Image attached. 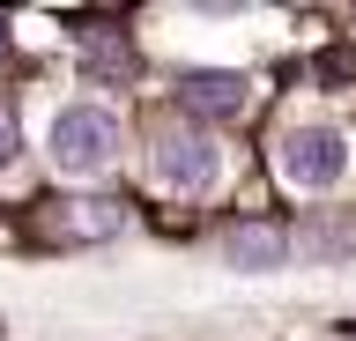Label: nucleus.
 Masks as SVG:
<instances>
[{"mask_svg": "<svg viewBox=\"0 0 356 341\" xmlns=\"http://www.w3.org/2000/svg\"><path fill=\"white\" fill-rule=\"evenodd\" d=\"M44 156L60 178H104L119 163V112L104 104H60L44 126Z\"/></svg>", "mask_w": 356, "mask_h": 341, "instance_id": "1", "label": "nucleus"}, {"mask_svg": "<svg viewBox=\"0 0 356 341\" xmlns=\"http://www.w3.org/2000/svg\"><path fill=\"white\" fill-rule=\"evenodd\" d=\"M275 171H282L289 193H334L349 178V134L327 119H297L275 134Z\"/></svg>", "mask_w": 356, "mask_h": 341, "instance_id": "2", "label": "nucleus"}, {"mask_svg": "<svg viewBox=\"0 0 356 341\" xmlns=\"http://www.w3.org/2000/svg\"><path fill=\"white\" fill-rule=\"evenodd\" d=\"M149 178L163 185V193H178V201H200V193L222 178L216 134H200V126H186V119L156 126V141H149Z\"/></svg>", "mask_w": 356, "mask_h": 341, "instance_id": "3", "label": "nucleus"}, {"mask_svg": "<svg viewBox=\"0 0 356 341\" xmlns=\"http://www.w3.org/2000/svg\"><path fill=\"white\" fill-rule=\"evenodd\" d=\"M245 97H252V82L230 67H193L178 74V112H200V119H238Z\"/></svg>", "mask_w": 356, "mask_h": 341, "instance_id": "4", "label": "nucleus"}, {"mask_svg": "<svg viewBox=\"0 0 356 341\" xmlns=\"http://www.w3.org/2000/svg\"><path fill=\"white\" fill-rule=\"evenodd\" d=\"M289 252L305 260V267H349L356 260V215H305Z\"/></svg>", "mask_w": 356, "mask_h": 341, "instance_id": "5", "label": "nucleus"}, {"mask_svg": "<svg viewBox=\"0 0 356 341\" xmlns=\"http://www.w3.org/2000/svg\"><path fill=\"white\" fill-rule=\"evenodd\" d=\"M222 260L238 274H275V267H289V230H275V223H238L230 238H222Z\"/></svg>", "mask_w": 356, "mask_h": 341, "instance_id": "6", "label": "nucleus"}, {"mask_svg": "<svg viewBox=\"0 0 356 341\" xmlns=\"http://www.w3.org/2000/svg\"><path fill=\"white\" fill-rule=\"evenodd\" d=\"M119 223H127V208H119V201H74L52 230H60V238H111Z\"/></svg>", "mask_w": 356, "mask_h": 341, "instance_id": "7", "label": "nucleus"}, {"mask_svg": "<svg viewBox=\"0 0 356 341\" xmlns=\"http://www.w3.org/2000/svg\"><path fill=\"white\" fill-rule=\"evenodd\" d=\"M15 156H22V134H15V119L0 112V178H8V171H15Z\"/></svg>", "mask_w": 356, "mask_h": 341, "instance_id": "8", "label": "nucleus"}, {"mask_svg": "<svg viewBox=\"0 0 356 341\" xmlns=\"http://www.w3.org/2000/svg\"><path fill=\"white\" fill-rule=\"evenodd\" d=\"M0 52H8V15H0Z\"/></svg>", "mask_w": 356, "mask_h": 341, "instance_id": "9", "label": "nucleus"}]
</instances>
